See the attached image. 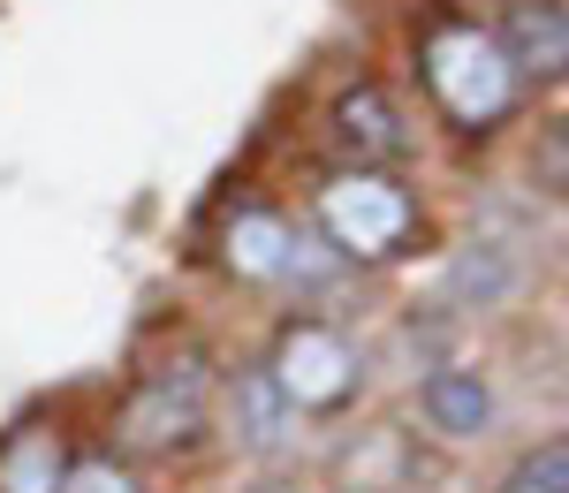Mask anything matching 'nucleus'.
<instances>
[{
	"label": "nucleus",
	"mask_w": 569,
	"mask_h": 493,
	"mask_svg": "<svg viewBox=\"0 0 569 493\" xmlns=\"http://www.w3.org/2000/svg\"><path fill=\"white\" fill-rule=\"evenodd\" d=\"M259 493H297V486H259Z\"/></svg>",
	"instance_id": "obj_14"
},
{
	"label": "nucleus",
	"mask_w": 569,
	"mask_h": 493,
	"mask_svg": "<svg viewBox=\"0 0 569 493\" xmlns=\"http://www.w3.org/2000/svg\"><path fill=\"white\" fill-rule=\"evenodd\" d=\"M418 410H426V425H433L440 441H479L486 425H493V388H486L479 372L448 364V372H433L418 388Z\"/></svg>",
	"instance_id": "obj_8"
},
{
	"label": "nucleus",
	"mask_w": 569,
	"mask_h": 493,
	"mask_svg": "<svg viewBox=\"0 0 569 493\" xmlns=\"http://www.w3.org/2000/svg\"><path fill=\"white\" fill-rule=\"evenodd\" d=\"M517 281H525V259H517L509 243L479 235V243H463V251L448 259V273H440V304H448V312H493V304L517 296Z\"/></svg>",
	"instance_id": "obj_6"
},
{
	"label": "nucleus",
	"mask_w": 569,
	"mask_h": 493,
	"mask_svg": "<svg viewBox=\"0 0 569 493\" xmlns=\"http://www.w3.org/2000/svg\"><path fill=\"white\" fill-rule=\"evenodd\" d=\"M198 425H206L198 380H176V372H152L130 395V410H122V441L130 449H182V441H198Z\"/></svg>",
	"instance_id": "obj_4"
},
{
	"label": "nucleus",
	"mask_w": 569,
	"mask_h": 493,
	"mask_svg": "<svg viewBox=\"0 0 569 493\" xmlns=\"http://www.w3.org/2000/svg\"><path fill=\"white\" fill-rule=\"evenodd\" d=\"M335 137H342V152H357V168L410 152V130H402V114H395V99L380 84H350L335 99Z\"/></svg>",
	"instance_id": "obj_7"
},
{
	"label": "nucleus",
	"mask_w": 569,
	"mask_h": 493,
	"mask_svg": "<svg viewBox=\"0 0 569 493\" xmlns=\"http://www.w3.org/2000/svg\"><path fill=\"white\" fill-rule=\"evenodd\" d=\"M501 61L517 69V84L539 77V84H555L569 61V23H562V0H509L501 8Z\"/></svg>",
	"instance_id": "obj_5"
},
{
	"label": "nucleus",
	"mask_w": 569,
	"mask_h": 493,
	"mask_svg": "<svg viewBox=\"0 0 569 493\" xmlns=\"http://www.w3.org/2000/svg\"><path fill=\"white\" fill-rule=\"evenodd\" d=\"M501 493H569V449L562 441H547V449H531L509 479H501Z\"/></svg>",
	"instance_id": "obj_12"
},
{
	"label": "nucleus",
	"mask_w": 569,
	"mask_h": 493,
	"mask_svg": "<svg viewBox=\"0 0 569 493\" xmlns=\"http://www.w3.org/2000/svg\"><path fill=\"white\" fill-rule=\"evenodd\" d=\"M266 380L281 388L289 410H342L357 395V380H365V364L327 319H297V326H281Z\"/></svg>",
	"instance_id": "obj_3"
},
{
	"label": "nucleus",
	"mask_w": 569,
	"mask_h": 493,
	"mask_svg": "<svg viewBox=\"0 0 569 493\" xmlns=\"http://www.w3.org/2000/svg\"><path fill=\"white\" fill-rule=\"evenodd\" d=\"M61 441L46 433V425H23V433H8V449H0V493H53L61 486Z\"/></svg>",
	"instance_id": "obj_10"
},
{
	"label": "nucleus",
	"mask_w": 569,
	"mask_h": 493,
	"mask_svg": "<svg viewBox=\"0 0 569 493\" xmlns=\"http://www.w3.org/2000/svg\"><path fill=\"white\" fill-rule=\"evenodd\" d=\"M53 493H144V486H137L130 463H114V455H77Z\"/></svg>",
	"instance_id": "obj_13"
},
{
	"label": "nucleus",
	"mask_w": 569,
	"mask_h": 493,
	"mask_svg": "<svg viewBox=\"0 0 569 493\" xmlns=\"http://www.w3.org/2000/svg\"><path fill=\"white\" fill-rule=\"evenodd\" d=\"M220 259H228V273H243V281H273L281 259H289V221L266 213V205H243L228 221V235H220Z\"/></svg>",
	"instance_id": "obj_9"
},
{
	"label": "nucleus",
	"mask_w": 569,
	"mask_h": 493,
	"mask_svg": "<svg viewBox=\"0 0 569 493\" xmlns=\"http://www.w3.org/2000/svg\"><path fill=\"white\" fill-rule=\"evenodd\" d=\"M426 84L448 107V122H463V130H493L517 107V69L501 61L493 31L479 23H440L426 39Z\"/></svg>",
	"instance_id": "obj_1"
},
{
	"label": "nucleus",
	"mask_w": 569,
	"mask_h": 493,
	"mask_svg": "<svg viewBox=\"0 0 569 493\" xmlns=\"http://www.w3.org/2000/svg\"><path fill=\"white\" fill-rule=\"evenodd\" d=\"M319 228L335 243V259H395L410 235H418V198L395 175L350 168L319 190Z\"/></svg>",
	"instance_id": "obj_2"
},
{
	"label": "nucleus",
	"mask_w": 569,
	"mask_h": 493,
	"mask_svg": "<svg viewBox=\"0 0 569 493\" xmlns=\"http://www.w3.org/2000/svg\"><path fill=\"white\" fill-rule=\"evenodd\" d=\"M289 425H297V410L281 403V388L266 380V364L243 372V380H236V433H243V449H281Z\"/></svg>",
	"instance_id": "obj_11"
}]
</instances>
